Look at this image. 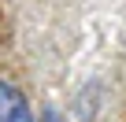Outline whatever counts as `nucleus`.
<instances>
[{
	"label": "nucleus",
	"instance_id": "1",
	"mask_svg": "<svg viewBox=\"0 0 126 122\" xmlns=\"http://www.w3.org/2000/svg\"><path fill=\"white\" fill-rule=\"evenodd\" d=\"M0 122H33L30 100L15 81H4V78H0Z\"/></svg>",
	"mask_w": 126,
	"mask_h": 122
},
{
	"label": "nucleus",
	"instance_id": "2",
	"mask_svg": "<svg viewBox=\"0 0 126 122\" xmlns=\"http://www.w3.org/2000/svg\"><path fill=\"white\" fill-rule=\"evenodd\" d=\"M100 100H104V85L100 81H85L74 93V118L78 122H93L100 115Z\"/></svg>",
	"mask_w": 126,
	"mask_h": 122
},
{
	"label": "nucleus",
	"instance_id": "3",
	"mask_svg": "<svg viewBox=\"0 0 126 122\" xmlns=\"http://www.w3.org/2000/svg\"><path fill=\"white\" fill-rule=\"evenodd\" d=\"M37 122H63V115H59L56 107H45V111L37 115Z\"/></svg>",
	"mask_w": 126,
	"mask_h": 122
}]
</instances>
